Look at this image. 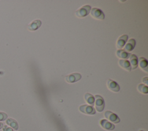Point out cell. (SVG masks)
<instances>
[{
	"instance_id": "obj_1",
	"label": "cell",
	"mask_w": 148,
	"mask_h": 131,
	"mask_svg": "<svg viewBox=\"0 0 148 131\" xmlns=\"http://www.w3.org/2000/svg\"><path fill=\"white\" fill-rule=\"evenodd\" d=\"M91 8L88 5H85L75 12V16L78 18H83L87 16L90 12Z\"/></svg>"
},
{
	"instance_id": "obj_2",
	"label": "cell",
	"mask_w": 148,
	"mask_h": 131,
	"mask_svg": "<svg viewBox=\"0 0 148 131\" xmlns=\"http://www.w3.org/2000/svg\"><path fill=\"white\" fill-rule=\"evenodd\" d=\"M90 15L94 18L99 20H102L105 18V14L99 8H93L90 10Z\"/></svg>"
},
{
	"instance_id": "obj_3",
	"label": "cell",
	"mask_w": 148,
	"mask_h": 131,
	"mask_svg": "<svg viewBox=\"0 0 148 131\" xmlns=\"http://www.w3.org/2000/svg\"><path fill=\"white\" fill-rule=\"evenodd\" d=\"M95 109L98 112H102L103 110L105 107V102L103 98L99 95H95Z\"/></svg>"
},
{
	"instance_id": "obj_4",
	"label": "cell",
	"mask_w": 148,
	"mask_h": 131,
	"mask_svg": "<svg viewBox=\"0 0 148 131\" xmlns=\"http://www.w3.org/2000/svg\"><path fill=\"white\" fill-rule=\"evenodd\" d=\"M80 112L83 114H87V115H94L95 114V110L94 108L87 104H83L79 106V108Z\"/></svg>"
},
{
	"instance_id": "obj_5",
	"label": "cell",
	"mask_w": 148,
	"mask_h": 131,
	"mask_svg": "<svg viewBox=\"0 0 148 131\" xmlns=\"http://www.w3.org/2000/svg\"><path fill=\"white\" fill-rule=\"evenodd\" d=\"M104 115L106 119H108L113 123H118L120 121L119 117L116 114L113 113L110 111H106L104 113Z\"/></svg>"
},
{
	"instance_id": "obj_6",
	"label": "cell",
	"mask_w": 148,
	"mask_h": 131,
	"mask_svg": "<svg viewBox=\"0 0 148 131\" xmlns=\"http://www.w3.org/2000/svg\"><path fill=\"white\" fill-rule=\"evenodd\" d=\"M81 78L82 76L80 73H73L66 76L65 77V80L68 83H73L79 81L81 79Z\"/></svg>"
},
{
	"instance_id": "obj_7",
	"label": "cell",
	"mask_w": 148,
	"mask_h": 131,
	"mask_svg": "<svg viewBox=\"0 0 148 131\" xmlns=\"http://www.w3.org/2000/svg\"><path fill=\"white\" fill-rule=\"evenodd\" d=\"M107 86L110 91L114 92H117L120 89V86L118 85V84L116 81L110 79L108 80Z\"/></svg>"
},
{
	"instance_id": "obj_8",
	"label": "cell",
	"mask_w": 148,
	"mask_h": 131,
	"mask_svg": "<svg viewBox=\"0 0 148 131\" xmlns=\"http://www.w3.org/2000/svg\"><path fill=\"white\" fill-rule=\"evenodd\" d=\"M128 40V35H123L120 36L116 42V47L118 50L121 49L125 44L126 42Z\"/></svg>"
},
{
	"instance_id": "obj_9",
	"label": "cell",
	"mask_w": 148,
	"mask_h": 131,
	"mask_svg": "<svg viewBox=\"0 0 148 131\" xmlns=\"http://www.w3.org/2000/svg\"><path fill=\"white\" fill-rule=\"evenodd\" d=\"M42 25V22L40 20H35L31 21L27 27V28L30 31H35L38 29Z\"/></svg>"
},
{
	"instance_id": "obj_10",
	"label": "cell",
	"mask_w": 148,
	"mask_h": 131,
	"mask_svg": "<svg viewBox=\"0 0 148 131\" xmlns=\"http://www.w3.org/2000/svg\"><path fill=\"white\" fill-rule=\"evenodd\" d=\"M99 123L102 128L107 130H112L115 128L114 125L113 123L105 119H101L99 122Z\"/></svg>"
},
{
	"instance_id": "obj_11",
	"label": "cell",
	"mask_w": 148,
	"mask_h": 131,
	"mask_svg": "<svg viewBox=\"0 0 148 131\" xmlns=\"http://www.w3.org/2000/svg\"><path fill=\"white\" fill-rule=\"evenodd\" d=\"M138 64L139 65V66L141 69H142L143 71H145L146 73H147V64L148 62L147 59L144 57H140L138 59Z\"/></svg>"
},
{
	"instance_id": "obj_12",
	"label": "cell",
	"mask_w": 148,
	"mask_h": 131,
	"mask_svg": "<svg viewBox=\"0 0 148 131\" xmlns=\"http://www.w3.org/2000/svg\"><path fill=\"white\" fill-rule=\"evenodd\" d=\"M129 62L130 63L131 65V69L134 70L135 69L138 68V58L136 57V55L135 54H130V57H129Z\"/></svg>"
},
{
	"instance_id": "obj_13",
	"label": "cell",
	"mask_w": 148,
	"mask_h": 131,
	"mask_svg": "<svg viewBox=\"0 0 148 131\" xmlns=\"http://www.w3.org/2000/svg\"><path fill=\"white\" fill-rule=\"evenodd\" d=\"M135 47V40L134 39H130L125 44L124 50L127 52H130L134 50Z\"/></svg>"
},
{
	"instance_id": "obj_14",
	"label": "cell",
	"mask_w": 148,
	"mask_h": 131,
	"mask_svg": "<svg viewBox=\"0 0 148 131\" xmlns=\"http://www.w3.org/2000/svg\"><path fill=\"white\" fill-rule=\"evenodd\" d=\"M118 63L119 66L128 72H130L131 70V66L129 61L127 59H120L119 60Z\"/></svg>"
},
{
	"instance_id": "obj_15",
	"label": "cell",
	"mask_w": 148,
	"mask_h": 131,
	"mask_svg": "<svg viewBox=\"0 0 148 131\" xmlns=\"http://www.w3.org/2000/svg\"><path fill=\"white\" fill-rule=\"evenodd\" d=\"M116 55L118 58H121V59H126L129 58L130 54L128 52L124 51V50L120 49L117 50L116 51Z\"/></svg>"
},
{
	"instance_id": "obj_16",
	"label": "cell",
	"mask_w": 148,
	"mask_h": 131,
	"mask_svg": "<svg viewBox=\"0 0 148 131\" xmlns=\"http://www.w3.org/2000/svg\"><path fill=\"white\" fill-rule=\"evenodd\" d=\"M6 123L7 125L10 126L12 128H13L14 130H18V125L17 122L15 119H14L13 118H8L6 121Z\"/></svg>"
},
{
	"instance_id": "obj_17",
	"label": "cell",
	"mask_w": 148,
	"mask_h": 131,
	"mask_svg": "<svg viewBox=\"0 0 148 131\" xmlns=\"http://www.w3.org/2000/svg\"><path fill=\"white\" fill-rule=\"evenodd\" d=\"M84 99L86 102L89 104L91 106H93L94 104L95 99H94V97L91 94L89 93H86L84 94Z\"/></svg>"
},
{
	"instance_id": "obj_18",
	"label": "cell",
	"mask_w": 148,
	"mask_h": 131,
	"mask_svg": "<svg viewBox=\"0 0 148 131\" xmlns=\"http://www.w3.org/2000/svg\"><path fill=\"white\" fill-rule=\"evenodd\" d=\"M137 89H138V91H139L142 93L146 94L148 93L147 86L146 85H144L143 84H139L137 87Z\"/></svg>"
},
{
	"instance_id": "obj_19",
	"label": "cell",
	"mask_w": 148,
	"mask_h": 131,
	"mask_svg": "<svg viewBox=\"0 0 148 131\" xmlns=\"http://www.w3.org/2000/svg\"><path fill=\"white\" fill-rule=\"evenodd\" d=\"M8 115L0 111V121H3L7 119Z\"/></svg>"
},
{
	"instance_id": "obj_20",
	"label": "cell",
	"mask_w": 148,
	"mask_h": 131,
	"mask_svg": "<svg viewBox=\"0 0 148 131\" xmlns=\"http://www.w3.org/2000/svg\"><path fill=\"white\" fill-rule=\"evenodd\" d=\"M2 130L3 131H16V130H14L12 128L8 126L7 125H3L2 128Z\"/></svg>"
},
{
	"instance_id": "obj_21",
	"label": "cell",
	"mask_w": 148,
	"mask_h": 131,
	"mask_svg": "<svg viewBox=\"0 0 148 131\" xmlns=\"http://www.w3.org/2000/svg\"><path fill=\"white\" fill-rule=\"evenodd\" d=\"M142 81H143V83H145L146 84V85H147L148 84V78H147V77H143L142 78Z\"/></svg>"
},
{
	"instance_id": "obj_22",
	"label": "cell",
	"mask_w": 148,
	"mask_h": 131,
	"mask_svg": "<svg viewBox=\"0 0 148 131\" xmlns=\"http://www.w3.org/2000/svg\"><path fill=\"white\" fill-rule=\"evenodd\" d=\"M3 123H2V122H0V129H2V128H3Z\"/></svg>"
},
{
	"instance_id": "obj_23",
	"label": "cell",
	"mask_w": 148,
	"mask_h": 131,
	"mask_svg": "<svg viewBox=\"0 0 148 131\" xmlns=\"http://www.w3.org/2000/svg\"><path fill=\"white\" fill-rule=\"evenodd\" d=\"M139 131H143V130H139Z\"/></svg>"
}]
</instances>
